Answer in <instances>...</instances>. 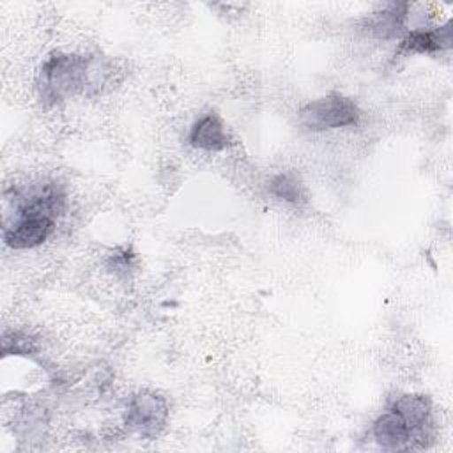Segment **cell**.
I'll list each match as a JSON object with an SVG mask.
<instances>
[{
	"label": "cell",
	"instance_id": "6da1fadb",
	"mask_svg": "<svg viewBox=\"0 0 453 453\" xmlns=\"http://www.w3.org/2000/svg\"><path fill=\"white\" fill-rule=\"evenodd\" d=\"M106 67L99 58L53 51L39 67L37 88L44 104H55L76 94H90L106 80Z\"/></svg>",
	"mask_w": 453,
	"mask_h": 453
},
{
	"label": "cell",
	"instance_id": "7a4b0ae2",
	"mask_svg": "<svg viewBox=\"0 0 453 453\" xmlns=\"http://www.w3.org/2000/svg\"><path fill=\"white\" fill-rule=\"evenodd\" d=\"M359 117L361 111L357 104L340 92H331L324 97L310 101L297 113L299 124L308 131H326L354 126L357 124Z\"/></svg>",
	"mask_w": 453,
	"mask_h": 453
},
{
	"label": "cell",
	"instance_id": "3957f363",
	"mask_svg": "<svg viewBox=\"0 0 453 453\" xmlns=\"http://www.w3.org/2000/svg\"><path fill=\"white\" fill-rule=\"evenodd\" d=\"M168 403L166 400L152 391L136 393L124 414V425L129 432L142 437H156L166 425Z\"/></svg>",
	"mask_w": 453,
	"mask_h": 453
},
{
	"label": "cell",
	"instance_id": "277c9868",
	"mask_svg": "<svg viewBox=\"0 0 453 453\" xmlns=\"http://www.w3.org/2000/svg\"><path fill=\"white\" fill-rule=\"evenodd\" d=\"M55 228L53 218L16 216V221L4 226V242L12 250H28L42 244Z\"/></svg>",
	"mask_w": 453,
	"mask_h": 453
},
{
	"label": "cell",
	"instance_id": "5b68a950",
	"mask_svg": "<svg viewBox=\"0 0 453 453\" xmlns=\"http://www.w3.org/2000/svg\"><path fill=\"white\" fill-rule=\"evenodd\" d=\"M451 44V21L437 28H419L411 30L396 50V55H412V53H435L449 48Z\"/></svg>",
	"mask_w": 453,
	"mask_h": 453
},
{
	"label": "cell",
	"instance_id": "8992f818",
	"mask_svg": "<svg viewBox=\"0 0 453 453\" xmlns=\"http://www.w3.org/2000/svg\"><path fill=\"white\" fill-rule=\"evenodd\" d=\"M188 140L195 149L209 152H218L232 145V138L225 131L221 119L212 111L205 113L191 126Z\"/></svg>",
	"mask_w": 453,
	"mask_h": 453
},
{
	"label": "cell",
	"instance_id": "52a82bcc",
	"mask_svg": "<svg viewBox=\"0 0 453 453\" xmlns=\"http://www.w3.org/2000/svg\"><path fill=\"white\" fill-rule=\"evenodd\" d=\"M372 434H373L375 441L382 448H388V449L405 448L414 439L412 430L409 428L405 419L393 409H389L388 412L380 414L375 419V423L372 426Z\"/></svg>",
	"mask_w": 453,
	"mask_h": 453
},
{
	"label": "cell",
	"instance_id": "ba28073f",
	"mask_svg": "<svg viewBox=\"0 0 453 453\" xmlns=\"http://www.w3.org/2000/svg\"><path fill=\"white\" fill-rule=\"evenodd\" d=\"M389 409H393L405 419V423L412 430V437L416 434H425V428L430 426V400L423 395L398 396Z\"/></svg>",
	"mask_w": 453,
	"mask_h": 453
},
{
	"label": "cell",
	"instance_id": "9c48e42d",
	"mask_svg": "<svg viewBox=\"0 0 453 453\" xmlns=\"http://www.w3.org/2000/svg\"><path fill=\"white\" fill-rule=\"evenodd\" d=\"M409 4H389L380 12H375L373 18L368 19V28L379 37H393L400 32L405 21Z\"/></svg>",
	"mask_w": 453,
	"mask_h": 453
},
{
	"label": "cell",
	"instance_id": "30bf717a",
	"mask_svg": "<svg viewBox=\"0 0 453 453\" xmlns=\"http://www.w3.org/2000/svg\"><path fill=\"white\" fill-rule=\"evenodd\" d=\"M267 189L271 195H274L280 200H285L288 203H303L306 202V189L303 186V182L294 175V173H278L274 175L269 184Z\"/></svg>",
	"mask_w": 453,
	"mask_h": 453
},
{
	"label": "cell",
	"instance_id": "8fae6325",
	"mask_svg": "<svg viewBox=\"0 0 453 453\" xmlns=\"http://www.w3.org/2000/svg\"><path fill=\"white\" fill-rule=\"evenodd\" d=\"M35 350V345H34V340H30V336L27 334H21V333H5L4 334V340H2V352L4 356H9V354H30Z\"/></svg>",
	"mask_w": 453,
	"mask_h": 453
}]
</instances>
